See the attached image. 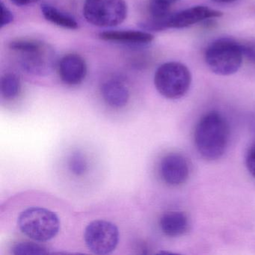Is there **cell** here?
I'll list each match as a JSON object with an SVG mask.
<instances>
[{"label": "cell", "mask_w": 255, "mask_h": 255, "mask_svg": "<svg viewBox=\"0 0 255 255\" xmlns=\"http://www.w3.org/2000/svg\"><path fill=\"white\" fill-rule=\"evenodd\" d=\"M9 48L20 53V63L23 71L35 75L48 74L55 64V52L50 45L34 39L11 41Z\"/></svg>", "instance_id": "cell-3"}, {"label": "cell", "mask_w": 255, "mask_h": 255, "mask_svg": "<svg viewBox=\"0 0 255 255\" xmlns=\"http://www.w3.org/2000/svg\"><path fill=\"white\" fill-rule=\"evenodd\" d=\"M12 253L14 255H47L48 251L38 243L22 242L13 246Z\"/></svg>", "instance_id": "cell-17"}, {"label": "cell", "mask_w": 255, "mask_h": 255, "mask_svg": "<svg viewBox=\"0 0 255 255\" xmlns=\"http://www.w3.org/2000/svg\"><path fill=\"white\" fill-rule=\"evenodd\" d=\"M1 27L2 28L13 21L14 16L7 6L4 5L3 2H1Z\"/></svg>", "instance_id": "cell-20"}, {"label": "cell", "mask_w": 255, "mask_h": 255, "mask_svg": "<svg viewBox=\"0 0 255 255\" xmlns=\"http://www.w3.org/2000/svg\"><path fill=\"white\" fill-rule=\"evenodd\" d=\"M243 56L251 62L255 63V41H246L241 43Z\"/></svg>", "instance_id": "cell-19"}, {"label": "cell", "mask_w": 255, "mask_h": 255, "mask_svg": "<svg viewBox=\"0 0 255 255\" xmlns=\"http://www.w3.org/2000/svg\"><path fill=\"white\" fill-rule=\"evenodd\" d=\"M68 168L71 174L76 177L84 175L89 169V163L86 156L78 150L73 152L68 158Z\"/></svg>", "instance_id": "cell-16"}, {"label": "cell", "mask_w": 255, "mask_h": 255, "mask_svg": "<svg viewBox=\"0 0 255 255\" xmlns=\"http://www.w3.org/2000/svg\"><path fill=\"white\" fill-rule=\"evenodd\" d=\"M101 92L104 102L112 108H122L129 101V89L124 82L118 79H110L104 82Z\"/></svg>", "instance_id": "cell-11"}, {"label": "cell", "mask_w": 255, "mask_h": 255, "mask_svg": "<svg viewBox=\"0 0 255 255\" xmlns=\"http://www.w3.org/2000/svg\"><path fill=\"white\" fill-rule=\"evenodd\" d=\"M10 1L17 6H25V5L35 3L39 0H10Z\"/></svg>", "instance_id": "cell-22"}, {"label": "cell", "mask_w": 255, "mask_h": 255, "mask_svg": "<svg viewBox=\"0 0 255 255\" xmlns=\"http://www.w3.org/2000/svg\"><path fill=\"white\" fill-rule=\"evenodd\" d=\"M191 83L190 71L180 62L162 64L155 73V87L161 95L168 99H179L184 96L189 90Z\"/></svg>", "instance_id": "cell-5"}, {"label": "cell", "mask_w": 255, "mask_h": 255, "mask_svg": "<svg viewBox=\"0 0 255 255\" xmlns=\"http://www.w3.org/2000/svg\"><path fill=\"white\" fill-rule=\"evenodd\" d=\"M246 163L249 173L255 178V142L252 144L248 150Z\"/></svg>", "instance_id": "cell-18"}, {"label": "cell", "mask_w": 255, "mask_h": 255, "mask_svg": "<svg viewBox=\"0 0 255 255\" xmlns=\"http://www.w3.org/2000/svg\"><path fill=\"white\" fill-rule=\"evenodd\" d=\"M222 14L221 11L202 5L191 7L175 14H171L167 23V29L188 27L207 19L222 17Z\"/></svg>", "instance_id": "cell-9"}, {"label": "cell", "mask_w": 255, "mask_h": 255, "mask_svg": "<svg viewBox=\"0 0 255 255\" xmlns=\"http://www.w3.org/2000/svg\"><path fill=\"white\" fill-rule=\"evenodd\" d=\"M241 43L232 38H222L213 41L205 53V61L209 68L218 75L235 74L243 63Z\"/></svg>", "instance_id": "cell-4"}, {"label": "cell", "mask_w": 255, "mask_h": 255, "mask_svg": "<svg viewBox=\"0 0 255 255\" xmlns=\"http://www.w3.org/2000/svg\"><path fill=\"white\" fill-rule=\"evenodd\" d=\"M21 91V82L20 77L14 73H6L2 75L0 81V92L5 100L15 99Z\"/></svg>", "instance_id": "cell-15"}, {"label": "cell", "mask_w": 255, "mask_h": 255, "mask_svg": "<svg viewBox=\"0 0 255 255\" xmlns=\"http://www.w3.org/2000/svg\"><path fill=\"white\" fill-rule=\"evenodd\" d=\"M212 1L217 2V3H231V2H235L237 0H212Z\"/></svg>", "instance_id": "cell-23"}, {"label": "cell", "mask_w": 255, "mask_h": 255, "mask_svg": "<svg viewBox=\"0 0 255 255\" xmlns=\"http://www.w3.org/2000/svg\"><path fill=\"white\" fill-rule=\"evenodd\" d=\"M159 227L162 233L168 237H180L189 231V221L183 212L169 211L161 216Z\"/></svg>", "instance_id": "cell-12"}, {"label": "cell", "mask_w": 255, "mask_h": 255, "mask_svg": "<svg viewBox=\"0 0 255 255\" xmlns=\"http://www.w3.org/2000/svg\"><path fill=\"white\" fill-rule=\"evenodd\" d=\"M84 240L92 253L109 255L119 244V230L115 224L109 221L94 220L85 229Z\"/></svg>", "instance_id": "cell-7"}, {"label": "cell", "mask_w": 255, "mask_h": 255, "mask_svg": "<svg viewBox=\"0 0 255 255\" xmlns=\"http://www.w3.org/2000/svg\"><path fill=\"white\" fill-rule=\"evenodd\" d=\"M41 10L46 20L51 22L53 24L69 29H76L78 28V23L74 17L62 12L50 4L43 3L41 5Z\"/></svg>", "instance_id": "cell-14"}, {"label": "cell", "mask_w": 255, "mask_h": 255, "mask_svg": "<svg viewBox=\"0 0 255 255\" xmlns=\"http://www.w3.org/2000/svg\"><path fill=\"white\" fill-rule=\"evenodd\" d=\"M100 37L106 41L134 44H148L153 40L151 34L136 30L106 31L101 32Z\"/></svg>", "instance_id": "cell-13"}, {"label": "cell", "mask_w": 255, "mask_h": 255, "mask_svg": "<svg viewBox=\"0 0 255 255\" xmlns=\"http://www.w3.org/2000/svg\"><path fill=\"white\" fill-rule=\"evenodd\" d=\"M59 216L49 209L32 207L22 211L17 219L19 229L30 240L45 243L53 240L60 230Z\"/></svg>", "instance_id": "cell-2"}, {"label": "cell", "mask_w": 255, "mask_h": 255, "mask_svg": "<svg viewBox=\"0 0 255 255\" xmlns=\"http://www.w3.org/2000/svg\"><path fill=\"white\" fill-rule=\"evenodd\" d=\"M83 15L94 26L113 27L127 18L128 5L125 0H86Z\"/></svg>", "instance_id": "cell-6"}, {"label": "cell", "mask_w": 255, "mask_h": 255, "mask_svg": "<svg viewBox=\"0 0 255 255\" xmlns=\"http://www.w3.org/2000/svg\"><path fill=\"white\" fill-rule=\"evenodd\" d=\"M162 180L171 186H181L189 177L187 159L179 153H170L162 158L159 165Z\"/></svg>", "instance_id": "cell-8"}, {"label": "cell", "mask_w": 255, "mask_h": 255, "mask_svg": "<svg viewBox=\"0 0 255 255\" xmlns=\"http://www.w3.org/2000/svg\"><path fill=\"white\" fill-rule=\"evenodd\" d=\"M58 72L64 83L69 86H77L86 78L87 65L80 55L70 53L61 59Z\"/></svg>", "instance_id": "cell-10"}, {"label": "cell", "mask_w": 255, "mask_h": 255, "mask_svg": "<svg viewBox=\"0 0 255 255\" xmlns=\"http://www.w3.org/2000/svg\"><path fill=\"white\" fill-rule=\"evenodd\" d=\"M150 1L155 2V3L159 4V5L171 8L173 4L176 3V2H178L180 0H150Z\"/></svg>", "instance_id": "cell-21"}, {"label": "cell", "mask_w": 255, "mask_h": 255, "mask_svg": "<svg viewBox=\"0 0 255 255\" xmlns=\"http://www.w3.org/2000/svg\"><path fill=\"white\" fill-rule=\"evenodd\" d=\"M229 135V127L226 119L216 112L207 113L200 119L195 128V147L204 159L216 160L225 153Z\"/></svg>", "instance_id": "cell-1"}]
</instances>
